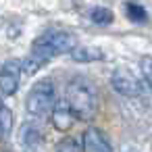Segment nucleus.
Listing matches in <instances>:
<instances>
[{
    "instance_id": "1",
    "label": "nucleus",
    "mask_w": 152,
    "mask_h": 152,
    "mask_svg": "<svg viewBox=\"0 0 152 152\" xmlns=\"http://www.w3.org/2000/svg\"><path fill=\"white\" fill-rule=\"evenodd\" d=\"M75 48V38L67 31H46L40 38L34 40L31 52L21 61V71L27 75H34L38 69H42L46 63H50L54 56L71 52Z\"/></svg>"
},
{
    "instance_id": "2",
    "label": "nucleus",
    "mask_w": 152,
    "mask_h": 152,
    "mask_svg": "<svg viewBox=\"0 0 152 152\" xmlns=\"http://www.w3.org/2000/svg\"><path fill=\"white\" fill-rule=\"evenodd\" d=\"M73 117L79 121H90L98 110V90L92 79L77 75L67 86V100Z\"/></svg>"
},
{
    "instance_id": "3",
    "label": "nucleus",
    "mask_w": 152,
    "mask_h": 152,
    "mask_svg": "<svg viewBox=\"0 0 152 152\" xmlns=\"http://www.w3.org/2000/svg\"><path fill=\"white\" fill-rule=\"evenodd\" d=\"M54 104H56V90L52 79H40L38 83H34V88L25 98V110L31 117L48 115Z\"/></svg>"
},
{
    "instance_id": "4",
    "label": "nucleus",
    "mask_w": 152,
    "mask_h": 152,
    "mask_svg": "<svg viewBox=\"0 0 152 152\" xmlns=\"http://www.w3.org/2000/svg\"><path fill=\"white\" fill-rule=\"evenodd\" d=\"M110 86L117 94L125 96V98H137L142 96V81L135 73H131L129 69H115L113 77H110Z\"/></svg>"
},
{
    "instance_id": "5",
    "label": "nucleus",
    "mask_w": 152,
    "mask_h": 152,
    "mask_svg": "<svg viewBox=\"0 0 152 152\" xmlns=\"http://www.w3.org/2000/svg\"><path fill=\"white\" fill-rule=\"evenodd\" d=\"M21 61L11 58L0 67V96H15L21 81Z\"/></svg>"
},
{
    "instance_id": "6",
    "label": "nucleus",
    "mask_w": 152,
    "mask_h": 152,
    "mask_svg": "<svg viewBox=\"0 0 152 152\" xmlns=\"http://www.w3.org/2000/svg\"><path fill=\"white\" fill-rule=\"evenodd\" d=\"M81 148L83 152H113L110 142L98 127H88L81 135Z\"/></svg>"
},
{
    "instance_id": "7",
    "label": "nucleus",
    "mask_w": 152,
    "mask_h": 152,
    "mask_svg": "<svg viewBox=\"0 0 152 152\" xmlns=\"http://www.w3.org/2000/svg\"><path fill=\"white\" fill-rule=\"evenodd\" d=\"M73 121H75V117H73V110L69 108L67 102H61V104L52 106V125L58 131H69Z\"/></svg>"
},
{
    "instance_id": "8",
    "label": "nucleus",
    "mask_w": 152,
    "mask_h": 152,
    "mask_svg": "<svg viewBox=\"0 0 152 152\" xmlns=\"http://www.w3.org/2000/svg\"><path fill=\"white\" fill-rule=\"evenodd\" d=\"M71 58L75 63H94V61H102L104 52L94 46H75L71 50Z\"/></svg>"
},
{
    "instance_id": "9",
    "label": "nucleus",
    "mask_w": 152,
    "mask_h": 152,
    "mask_svg": "<svg viewBox=\"0 0 152 152\" xmlns=\"http://www.w3.org/2000/svg\"><path fill=\"white\" fill-rule=\"evenodd\" d=\"M19 135H21V144H25L27 148H36V146H40L42 144V131L36 127V125H31V123H27V125H23L21 127V131H19Z\"/></svg>"
},
{
    "instance_id": "10",
    "label": "nucleus",
    "mask_w": 152,
    "mask_h": 152,
    "mask_svg": "<svg viewBox=\"0 0 152 152\" xmlns=\"http://www.w3.org/2000/svg\"><path fill=\"white\" fill-rule=\"evenodd\" d=\"M125 15L133 23H146L148 21V11L140 2H135V0H127L125 2Z\"/></svg>"
},
{
    "instance_id": "11",
    "label": "nucleus",
    "mask_w": 152,
    "mask_h": 152,
    "mask_svg": "<svg viewBox=\"0 0 152 152\" xmlns=\"http://www.w3.org/2000/svg\"><path fill=\"white\" fill-rule=\"evenodd\" d=\"M113 19H115V15H113V11L110 9H106V7H94L92 11H90V21L94 23V25H110L113 23Z\"/></svg>"
},
{
    "instance_id": "12",
    "label": "nucleus",
    "mask_w": 152,
    "mask_h": 152,
    "mask_svg": "<svg viewBox=\"0 0 152 152\" xmlns=\"http://www.w3.org/2000/svg\"><path fill=\"white\" fill-rule=\"evenodd\" d=\"M13 129V113L0 98V137H7Z\"/></svg>"
},
{
    "instance_id": "13",
    "label": "nucleus",
    "mask_w": 152,
    "mask_h": 152,
    "mask_svg": "<svg viewBox=\"0 0 152 152\" xmlns=\"http://www.w3.org/2000/svg\"><path fill=\"white\" fill-rule=\"evenodd\" d=\"M140 73L144 83L152 90V56H142L140 58Z\"/></svg>"
},
{
    "instance_id": "14",
    "label": "nucleus",
    "mask_w": 152,
    "mask_h": 152,
    "mask_svg": "<svg viewBox=\"0 0 152 152\" xmlns=\"http://www.w3.org/2000/svg\"><path fill=\"white\" fill-rule=\"evenodd\" d=\"M54 152H79V144L73 140V137H65L56 144Z\"/></svg>"
}]
</instances>
